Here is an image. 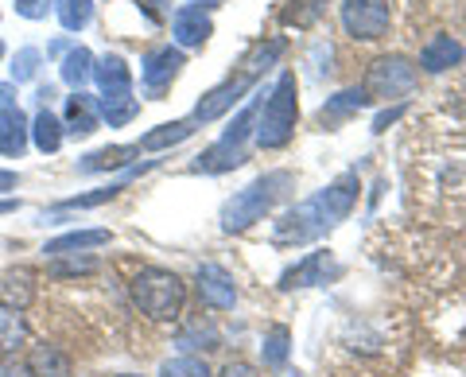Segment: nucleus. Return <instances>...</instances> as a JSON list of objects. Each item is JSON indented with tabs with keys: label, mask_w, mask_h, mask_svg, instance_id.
<instances>
[{
	"label": "nucleus",
	"mask_w": 466,
	"mask_h": 377,
	"mask_svg": "<svg viewBox=\"0 0 466 377\" xmlns=\"http://www.w3.org/2000/svg\"><path fill=\"white\" fill-rule=\"evenodd\" d=\"M358 202V176L346 171V176L334 179L327 191L311 195L308 202H299L296 210H288L272 229L276 245H308L315 238H323L327 229H334Z\"/></svg>",
	"instance_id": "f257e3e1"
},
{
	"label": "nucleus",
	"mask_w": 466,
	"mask_h": 377,
	"mask_svg": "<svg viewBox=\"0 0 466 377\" xmlns=\"http://www.w3.org/2000/svg\"><path fill=\"white\" fill-rule=\"evenodd\" d=\"M291 183H296L291 171H268V176L253 179L245 191H238L222 207V229L226 234H241V229H249L253 222H260L276 202H280V195L288 191Z\"/></svg>",
	"instance_id": "f03ea898"
},
{
	"label": "nucleus",
	"mask_w": 466,
	"mask_h": 377,
	"mask_svg": "<svg viewBox=\"0 0 466 377\" xmlns=\"http://www.w3.org/2000/svg\"><path fill=\"white\" fill-rule=\"evenodd\" d=\"M296 117H299V82H296V70H284L276 78L272 94L260 109V128H257V144L260 148H284L296 133Z\"/></svg>",
	"instance_id": "7ed1b4c3"
},
{
	"label": "nucleus",
	"mask_w": 466,
	"mask_h": 377,
	"mask_svg": "<svg viewBox=\"0 0 466 377\" xmlns=\"http://www.w3.org/2000/svg\"><path fill=\"white\" fill-rule=\"evenodd\" d=\"M183 296H187L183 280L175 277V272H167V269H144L140 277L133 280V303L148 319H159V323L179 315Z\"/></svg>",
	"instance_id": "20e7f679"
},
{
	"label": "nucleus",
	"mask_w": 466,
	"mask_h": 377,
	"mask_svg": "<svg viewBox=\"0 0 466 377\" xmlns=\"http://www.w3.org/2000/svg\"><path fill=\"white\" fill-rule=\"evenodd\" d=\"M416 63L412 59H404V55H385V59H377L370 63L366 70V82H361V90H366V97H404V94H412L416 90Z\"/></svg>",
	"instance_id": "39448f33"
},
{
	"label": "nucleus",
	"mask_w": 466,
	"mask_h": 377,
	"mask_svg": "<svg viewBox=\"0 0 466 377\" xmlns=\"http://www.w3.org/2000/svg\"><path fill=\"white\" fill-rule=\"evenodd\" d=\"M257 113H260V101H249L241 113H238V121H233L226 133H222V140L214 144V148H207L198 156V171H229V168H238V164H245V137H249V128H253V121H257Z\"/></svg>",
	"instance_id": "423d86ee"
},
{
	"label": "nucleus",
	"mask_w": 466,
	"mask_h": 377,
	"mask_svg": "<svg viewBox=\"0 0 466 377\" xmlns=\"http://www.w3.org/2000/svg\"><path fill=\"white\" fill-rule=\"evenodd\" d=\"M339 16H342L346 36H354L361 43H373V39H381L389 32L392 5L389 0H342Z\"/></svg>",
	"instance_id": "0eeeda50"
},
{
	"label": "nucleus",
	"mask_w": 466,
	"mask_h": 377,
	"mask_svg": "<svg viewBox=\"0 0 466 377\" xmlns=\"http://www.w3.org/2000/svg\"><path fill=\"white\" fill-rule=\"evenodd\" d=\"M253 82H257V75H249V70H241V75H233V78H226L222 86H214L210 94H202V101L195 106V121H202V125H210V121H218L222 113H229L238 101L253 90Z\"/></svg>",
	"instance_id": "6e6552de"
},
{
	"label": "nucleus",
	"mask_w": 466,
	"mask_h": 377,
	"mask_svg": "<svg viewBox=\"0 0 466 377\" xmlns=\"http://www.w3.org/2000/svg\"><path fill=\"white\" fill-rule=\"evenodd\" d=\"M339 260H334L327 250H319V253H308L299 260V265H291L284 269V277H280V292H291V288H311V284H327L339 277Z\"/></svg>",
	"instance_id": "1a4fd4ad"
},
{
	"label": "nucleus",
	"mask_w": 466,
	"mask_h": 377,
	"mask_svg": "<svg viewBox=\"0 0 466 377\" xmlns=\"http://www.w3.org/2000/svg\"><path fill=\"white\" fill-rule=\"evenodd\" d=\"M195 284H198L202 303H207V308H214V311H229L233 303H238V284H233L229 272H226L222 265H214V260L198 265Z\"/></svg>",
	"instance_id": "9d476101"
},
{
	"label": "nucleus",
	"mask_w": 466,
	"mask_h": 377,
	"mask_svg": "<svg viewBox=\"0 0 466 377\" xmlns=\"http://www.w3.org/2000/svg\"><path fill=\"white\" fill-rule=\"evenodd\" d=\"M179 66H183V51H179V47H156V51H148V59H144V70H140L144 94L159 97V94H164L167 86L175 82Z\"/></svg>",
	"instance_id": "9b49d317"
},
{
	"label": "nucleus",
	"mask_w": 466,
	"mask_h": 377,
	"mask_svg": "<svg viewBox=\"0 0 466 377\" xmlns=\"http://www.w3.org/2000/svg\"><path fill=\"white\" fill-rule=\"evenodd\" d=\"M171 36H175V43H179V47H202V43L214 36V24H210V16H207V12H202L198 5H187V8L175 12Z\"/></svg>",
	"instance_id": "f8f14e48"
},
{
	"label": "nucleus",
	"mask_w": 466,
	"mask_h": 377,
	"mask_svg": "<svg viewBox=\"0 0 466 377\" xmlns=\"http://www.w3.org/2000/svg\"><path fill=\"white\" fill-rule=\"evenodd\" d=\"M27 137H32V121L24 117L20 106L0 109V156H24Z\"/></svg>",
	"instance_id": "ddd939ff"
},
{
	"label": "nucleus",
	"mask_w": 466,
	"mask_h": 377,
	"mask_svg": "<svg viewBox=\"0 0 466 377\" xmlns=\"http://www.w3.org/2000/svg\"><path fill=\"white\" fill-rule=\"evenodd\" d=\"M97 121H101V109H97V101L90 97V94H82V90H75L66 97V133L70 137H90V133H97Z\"/></svg>",
	"instance_id": "4468645a"
},
{
	"label": "nucleus",
	"mask_w": 466,
	"mask_h": 377,
	"mask_svg": "<svg viewBox=\"0 0 466 377\" xmlns=\"http://www.w3.org/2000/svg\"><path fill=\"white\" fill-rule=\"evenodd\" d=\"M94 78H97V86H101V97L133 94V70H128L125 59H116V55H106V59L94 66Z\"/></svg>",
	"instance_id": "2eb2a0df"
},
{
	"label": "nucleus",
	"mask_w": 466,
	"mask_h": 377,
	"mask_svg": "<svg viewBox=\"0 0 466 377\" xmlns=\"http://www.w3.org/2000/svg\"><path fill=\"white\" fill-rule=\"evenodd\" d=\"M459 63H462V43L451 36H435V39H428V47L420 51V66H424L428 75H440V70L459 66Z\"/></svg>",
	"instance_id": "dca6fc26"
},
{
	"label": "nucleus",
	"mask_w": 466,
	"mask_h": 377,
	"mask_svg": "<svg viewBox=\"0 0 466 377\" xmlns=\"http://www.w3.org/2000/svg\"><path fill=\"white\" fill-rule=\"evenodd\" d=\"M113 234L109 229H70V234L63 238H51L47 241V257H70V253H78V250H97V245H109Z\"/></svg>",
	"instance_id": "f3484780"
},
{
	"label": "nucleus",
	"mask_w": 466,
	"mask_h": 377,
	"mask_svg": "<svg viewBox=\"0 0 466 377\" xmlns=\"http://www.w3.org/2000/svg\"><path fill=\"white\" fill-rule=\"evenodd\" d=\"M27 373L32 377H70V358L51 342H35L27 351Z\"/></svg>",
	"instance_id": "a211bd4d"
},
{
	"label": "nucleus",
	"mask_w": 466,
	"mask_h": 377,
	"mask_svg": "<svg viewBox=\"0 0 466 377\" xmlns=\"http://www.w3.org/2000/svg\"><path fill=\"white\" fill-rule=\"evenodd\" d=\"M361 106H370V97H366V90L361 86H354V90H342V94H334L323 109H319V125H327V128H334L339 121H346L350 113H358Z\"/></svg>",
	"instance_id": "6ab92c4d"
},
{
	"label": "nucleus",
	"mask_w": 466,
	"mask_h": 377,
	"mask_svg": "<svg viewBox=\"0 0 466 377\" xmlns=\"http://www.w3.org/2000/svg\"><path fill=\"white\" fill-rule=\"evenodd\" d=\"M35 300V284H32V272H8L0 280V308H12V311H24L27 303Z\"/></svg>",
	"instance_id": "aec40b11"
},
{
	"label": "nucleus",
	"mask_w": 466,
	"mask_h": 377,
	"mask_svg": "<svg viewBox=\"0 0 466 377\" xmlns=\"http://www.w3.org/2000/svg\"><path fill=\"white\" fill-rule=\"evenodd\" d=\"M195 133V121H171V125H159L152 133H144L137 148L140 152H159V148H171V144H179Z\"/></svg>",
	"instance_id": "412c9836"
},
{
	"label": "nucleus",
	"mask_w": 466,
	"mask_h": 377,
	"mask_svg": "<svg viewBox=\"0 0 466 377\" xmlns=\"http://www.w3.org/2000/svg\"><path fill=\"white\" fill-rule=\"evenodd\" d=\"M32 140L39 152H58L63 148V125H58V117L51 109H39L35 121H32Z\"/></svg>",
	"instance_id": "4be33fe9"
},
{
	"label": "nucleus",
	"mask_w": 466,
	"mask_h": 377,
	"mask_svg": "<svg viewBox=\"0 0 466 377\" xmlns=\"http://www.w3.org/2000/svg\"><path fill=\"white\" fill-rule=\"evenodd\" d=\"M63 82L66 86H75V90H82L86 82L94 78V55L86 51V47H75V51H66V59H63Z\"/></svg>",
	"instance_id": "5701e85b"
},
{
	"label": "nucleus",
	"mask_w": 466,
	"mask_h": 377,
	"mask_svg": "<svg viewBox=\"0 0 466 377\" xmlns=\"http://www.w3.org/2000/svg\"><path fill=\"white\" fill-rule=\"evenodd\" d=\"M128 156H140L137 144H116V148H101V152H90L78 164V171H113V168H121L128 164Z\"/></svg>",
	"instance_id": "b1692460"
},
{
	"label": "nucleus",
	"mask_w": 466,
	"mask_h": 377,
	"mask_svg": "<svg viewBox=\"0 0 466 377\" xmlns=\"http://www.w3.org/2000/svg\"><path fill=\"white\" fill-rule=\"evenodd\" d=\"M24 342H27V323H24V315L12 311V308H0V354L20 351Z\"/></svg>",
	"instance_id": "393cba45"
},
{
	"label": "nucleus",
	"mask_w": 466,
	"mask_h": 377,
	"mask_svg": "<svg viewBox=\"0 0 466 377\" xmlns=\"http://www.w3.org/2000/svg\"><path fill=\"white\" fill-rule=\"evenodd\" d=\"M55 12L66 32H82L94 20V0H55Z\"/></svg>",
	"instance_id": "a878e982"
},
{
	"label": "nucleus",
	"mask_w": 466,
	"mask_h": 377,
	"mask_svg": "<svg viewBox=\"0 0 466 377\" xmlns=\"http://www.w3.org/2000/svg\"><path fill=\"white\" fill-rule=\"evenodd\" d=\"M288 346H291V331L284 323H276L268 335H265V346H260V358H265L268 370H280L288 362Z\"/></svg>",
	"instance_id": "bb28decb"
},
{
	"label": "nucleus",
	"mask_w": 466,
	"mask_h": 377,
	"mask_svg": "<svg viewBox=\"0 0 466 377\" xmlns=\"http://www.w3.org/2000/svg\"><path fill=\"white\" fill-rule=\"evenodd\" d=\"M97 109H101V117H106L113 128H121L137 117V109H140V101L133 94H121V97H101L97 101Z\"/></svg>",
	"instance_id": "cd10ccee"
},
{
	"label": "nucleus",
	"mask_w": 466,
	"mask_h": 377,
	"mask_svg": "<svg viewBox=\"0 0 466 377\" xmlns=\"http://www.w3.org/2000/svg\"><path fill=\"white\" fill-rule=\"evenodd\" d=\"M319 12H323V0H291V8L280 12V20L296 27H311L319 20Z\"/></svg>",
	"instance_id": "c85d7f7f"
},
{
	"label": "nucleus",
	"mask_w": 466,
	"mask_h": 377,
	"mask_svg": "<svg viewBox=\"0 0 466 377\" xmlns=\"http://www.w3.org/2000/svg\"><path fill=\"white\" fill-rule=\"evenodd\" d=\"M94 269H97L94 257H78V253L51 257V277H86V272H94Z\"/></svg>",
	"instance_id": "c756f323"
},
{
	"label": "nucleus",
	"mask_w": 466,
	"mask_h": 377,
	"mask_svg": "<svg viewBox=\"0 0 466 377\" xmlns=\"http://www.w3.org/2000/svg\"><path fill=\"white\" fill-rule=\"evenodd\" d=\"M159 377H210V370H207V362H202V358L183 354V358L164 362V370H159Z\"/></svg>",
	"instance_id": "7c9ffc66"
},
{
	"label": "nucleus",
	"mask_w": 466,
	"mask_h": 377,
	"mask_svg": "<svg viewBox=\"0 0 466 377\" xmlns=\"http://www.w3.org/2000/svg\"><path fill=\"white\" fill-rule=\"evenodd\" d=\"M179 346H183V351H218V331L195 323L191 331H183V335H179Z\"/></svg>",
	"instance_id": "2f4dec72"
},
{
	"label": "nucleus",
	"mask_w": 466,
	"mask_h": 377,
	"mask_svg": "<svg viewBox=\"0 0 466 377\" xmlns=\"http://www.w3.org/2000/svg\"><path fill=\"white\" fill-rule=\"evenodd\" d=\"M125 187L121 183H109V187H97L94 195H75V199H66L63 202V210H86V207H101V202H109V199H116Z\"/></svg>",
	"instance_id": "473e14b6"
},
{
	"label": "nucleus",
	"mask_w": 466,
	"mask_h": 377,
	"mask_svg": "<svg viewBox=\"0 0 466 377\" xmlns=\"http://www.w3.org/2000/svg\"><path fill=\"white\" fill-rule=\"evenodd\" d=\"M39 70V51L35 47H24L16 55V63H12V82H32Z\"/></svg>",
	"instance_id": "72a5a7b5"
},
{
	"label": "nucleus",
	"mask_w": 466,
	"mask_h": 377,
	"mask_svg": "<svg viewBox=\"0 0 466 377\" xmlns=\"http://www.w3.org/2000/svg\"><path fill=\"white\" fill-rule=\"evenodd\" d=\"M51 5H55V0H16V12L24 20H43Z\"/></svg>",
	"instance_id": "f704fd0d"
},
{
	"label": "nucleus",
	"mask_w": 466,
	"mask_h": 377,
	"mask_svg": "<svg viewBox=\"0 0 466 377\" xmlns=\"http://www.w3.org/2000/svg\"><path fill=\"white\" fill-rule=\"evenodd\" d=\"M222 377H260L249 362H229V366L222 370Z\"/></svg>",
	"instance_id": "c9c22d12"
},
{
	"label": "nucleus",
	"mask_w": 466,
	"mask_h": 377,
	"mask_svg": "<svg viewBox=\"0 0 466 377\" xmlns=\"http://www.w3.org/2000/svg\"><path fill=\"white\" fill-rule=\"evenodd\" d=\"M397 117H400V106H397V109H385L381 117L373 121V128H377V133H385V128H389V121H397Z\"/></svg>",
	"instance_id": "e433bc0d"
},
{
	"label": "nucleus",
	"mask_w": 466,
	"mask_h": 377,
	"mask_svg": "<svg viewBox=\"0 0 466 377\" xmlns=\"http://www.w3.org/2000/svg\"><path fill=\"white\" fill-rule=\"evenodd\" d=\"M140 5H144V12H148L152 20H164V8H159L164 0H140Z\"/></svg>",
	"instance_id": "4c0bfd02"
},
{
	"label": "nucleus",
	"mask_w": 466,
	"mask_h": 377,
	"mask_svg": "<svg viewBox=\"0 0 466 377\" xmlns=\"http://www.w3.org/2000/svg\"><path fill=\"white\" fill-rule=\"evenodd\" d=\"M16 183H20L16 171H5V168H0V191H12V187H16Z\"/></svg>",
	"instance_id": "58836bf2"
},
{
	"label": "nucleus",
	"mask_w": 466,
	"mask_h": 377,
	"mask_svg": "<svg viewBox=\"0 0 466 377\" xmlns=\"http://www.w3.org/2000/svg\"><path fill=\"white\" fill-rule=\"evenodd\" d=\"M12 94H16V82H5V86H0V109L12 106Z\"/></svg>",
	"instance_id": "ea45409f"
},
{
	"label": "nucleus",
	"mask_w": 466,
	"mask_h": 377,
	"mask_svg": "<svg viewBox=\"0 0 466 377\" xmlns=\"http://www.w3.org/2000/svg\"><path fill=\"white\" fill-rule=\"evenodd\" d=\"M20 207V202L16 199H0V214H12V210H16Z\"/></svg>",
	"instance_id": "a19ab883"
},
{
	"label": "nucleus",
	"mask_w": 466,
	"mask_h": 377,
	"mask_svg": "<svg viewBox=\"0 0 466 377\" xmlns=\"http://www.w3.org/2000/svg\"><path fill=\"white\" fill-rule=\"evenodd\" d=\"M121 377H137V373H121Z\"/></svg>",
	"instance_id": "79ce46f5"
},
{
	"label": "nucleus",
	"mask_w": 466,
	"mask_h": 377,
	"mask_svg": "<svg viewBox=\"0 0 466 377\" xmlns=\"http://www.w3.org/2000/svg\"><path fill=\"white\" fill-rule=\"evenodd\" d=\"M0 55H5V43H0Z\"/></svg>",
	"instance_id": "37998d69"
}]
</instances>
